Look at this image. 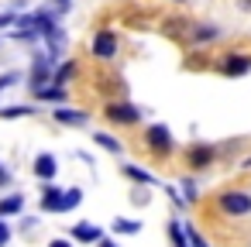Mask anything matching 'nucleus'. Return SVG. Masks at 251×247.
Segmentation results:
<instances>
[{
  "mask_svg": "<svg viewBox=\"0 0 251 247\" xmlns=\"http://www.w3.org/2000/svg\"><path fill=\"white\" fill-rule=\"evenodd\" d=\"M117 52H121L117 35H114L110 28H100V31L93 35V42H90V55H93L97 62H114V59H117Z\"/></svg>",
  "mask_w": 251,
  "mask_h": 247,
  "instance_id": "nucleus-5",
  "label": "nucleus"
},
{
  "mask_svg": "<svg viewBox=\"0 0 251 247\" xmlns=\"http://www.w3.org/2000/svg\"><path fill=\"white\" fill-rule=\"evenodd\" d=\"M18 79H21V72H14V69H11V72H4V76H0V90H7V86H14Z\"/></svg>",
  "mask_w": 251,
  "mask_h": 247,
  "instance_id": "nucleus-24",
  "label": "nucleus"
},
{
  "mask_svg": "<svg viewBox=\"0 0 251 247\" xmlns=\"http://www.w3.org/2000/svg\"><path fill=\"white\" fill-rule=\"evenodd\" d=\"M186 240H189V247H210V244H206V237H203L196 226H186Z\"/></svg>",
  "mask_w": 251,
  "mask_h": 247,
  "instance_id": "nucleus-23",
  "label": "nucleus"
},
{
  "mask_svg": "<svg viewBox=\"0 0 251 247\" xmlns=\"http://www.w3.org/2000/svg\"><path fill=\"white\" fill-rule=\"evenodd\" d=\"M217 209L230 220H244V216H251V192L248 189H224V192H217Z\"/></svg>",
  "mask_w": 251,
  "mask_h": 247,
  "instance_id": "nucleus-3",
  "label": "nucleus"
},
{
  "mask_svg": "<svg viewBox=\"0 0 251 247\" xmlns=\"http://www.w3.org/2000/svg\"><path fill=\"white\" fill-rule=\"evenodd\" d=\"M217 69H220V76H227V79L248 76V72H251V55H244V52H227Z\"/></svg>",
  "mask_w": 251,
  "mask_h": 247,
  "instance_id": "nucleus-7",
  "label": "nucleus"
},
{
  "mask_svg": "<svg viewBox=\"0 0 251 247\" xmlns=\"http://www.w3.org/2000/svg\"><path fill=\"white\" fill-rule=\"evenodd\" d=\"M38 107L35 103H14V107H0V120H21V117H35Z\"/></svg>",
  "mask_w": 251,
  "mask_h": 247,
  "instance_id": "nucleus-16",
  "label": "nucleus"
},
{
  "mask_svg": "<svg viewBox=\"0 0 251 247\" xmlns=\"http://www.w3.org/2000/svg\"><path fill=\"white\" fill-rule=\"evenodd\" d=\"M79 202H83V189H79V185H69V189L62 192V213H73Z\"/></svg>",
  "mask_w": 251,
  "mask_h": 247,
  "instance_id": "nucleus-19",
  "label": "nucleus"
},
{
  "mask_svg": "<svg viewBox=\"0 0 251 247\" xmlns=\"http://www.w3.org/2000/svg\"><path fill=\"white\" fill-rule=\"evenodd\" d=\"M38 103H55V107H66L69 103V93H66V86H45V90H38V93H31Z\"/></svg>",
  "mask_w": 251,
  "mask_h": 247,
  "instance_id": "nucleus-13",
  "label": "nucleus"
},
{
  "mask_svg": "<svg viewBox=\"0 0 251 247\" xmlns=\"http://www.w3.org/2000/svg\"><path fill=\"white\" fill-rule=\"evenodd\" d=\"M121 172H124L131 182H138V185H155V175H151V172H145V168H138V165H124Z\"/></svg>",
  "mask_w": 251,
  "mask_h": 247,
  "instance_id": "nucleus-18",
  "label": "nucleus"
},
{
  "mask_svg": "<svg viewBox=\"0 0 251 247\" xmlns=\"http://www.w3.org/2000/svg\"><path fill=\"white\" fill-rule=\"evenodd\" d=\"M97 247H121V244H114V240H110V237H103V240H100V244H97Z\"/></svg>",
  "mask_w": 251,
  "mask_h": 247,
  "instance_id": "nucleus-30",
  "label": "nucleus"
},
{
  "mask_svg": "<svg viewBox=\"0 0 251 247\" xmlns=\"http://www.w3.org/2000/svg\"><path fill=\"white\" fill-rule=\"evenodd\" d=\"M93 141H97L103 151H110V155H121V151H124V144H121L114 134H107V131H97V134H93Z\"/></svg>",
  "mask_w": 251,
  "mask_h": 247,
  "instance_id": "nucleus-17",
  "label": "nucleus"
},
{
  "mask_svg": "<svg viewBox=\"0 0 251 247\" xmlns=\"http://www.w3.org/2000/svg\"><path fill=\"white\" fill-rule=\"evenodd\" d=\"M179 189L186 192V202H196V199H200V185H196V179H193V175H186V179L179 182Z\"/></svg>",
  "mask_w": 251,
  "mask_h": 247,
  "instance_id": "nucleus-22",
  "label": "nucleus"
},
{
  "mask_svg": "<svg viewBox=\"0 0 251 247\" xmlns=\"http://www.w3.org/2000/svg\"><path fill=\"white\" fill-rule=\"evenodd\" d=\"M7 244H11V223L0 220V247H7Z\"/></svg>",
  "mask_w": 251,
  "mask_h": 247,
  "instance_id": "nucleus-25",
  "label": "nucleus"
},
{
  "mask_svg": "<svg viewBox=\"0 0 251 247\" xmlns=\"http://www.w3.org/2000/svg\"><path fill=\"white\" fill-rule=\"evenodd\" d=\"M224 31L217 28V24H193L189 28V42L193 45H210V42H217Z\"/></svg>",
  "mask_w": 251,
  "mask_h": 247,
  "instance_id": "nucleus-12",
  "label": "nucleus"
},
{
  "mask_svg": "<svg viewBox=\"0 0 251 247\" xmlns=\"http://www.w3.org/2000/svg\"><path fill=\"white\" fill-rule=\"evenodd\" d=\"M52 120L62 124V127H86V124H90V110H73V107L66 103V107H55V110H52Z\"/></svg>",
  "mask_w": 251,
  "mask_h": 247,
  "instance_id": "nucleus-9",
  "label": "nucleus"
},
{
  "mask_svg": "<svg viewBox=\"0 0 251 247\" xmlns=\"http://www.w3.org/2000/svg\"><path fill=\"white\" fill-rule=\"evenodd\" d=\"M31 172H35V179L52 182V179L59 175V158H55L52 151H38V155H35V161H31Z\"/></svg>",
  "mask_w": 251,
  "mask_h": 247,
  "instance_id": "nucleus-8",
  "label": "nucleus"
},
{
  "mask_svg": "<svg viewBox=\"0 0 251 247\" xmlns=\"http://www.w3.org/2000/svg\"><path fill=\"white\" fill-rule=\"evenodd\" d=\"M76 72H79V66H76L73 59H66L62 66H55V72H52V86H69V83L76 79Z\"/></svg>",
  "mask_w": 251,
  "mask_h": 247,
  "instance_id": "nucleus-15",
  "label": "nucleus"
},
{
  "mask_svg": "<svg viewBox=\"0 0 251 247\" xmlns=\"http://www.w3.org/2000/svg\"><path fill=\"white\" fill-rule=\"evenodd\" d=\"M21 209H25V196H21V192H7V196H0V220L18 216Z\"/></svg>",
  "mask_w": 251,
  "mask_h": 247,
  "instance_id": "nucleus-14",
  "label": "nucleus"
},
{
  "mask_svg": "<svg viewBox=\"0 0 251 247\" xmlns=\"http://www.w3.org/2000/svg\"><path fill=\"white\" fill-rule=\"evenodd\" d=\"M176 4H186V0H176Z\"/></svg>",
  "mask_w": 251,
  "mask_h": 247,
  "instance_id": "nucleus-33",
  "label": "nucleus"
},
{
  "mask_svg": "<svg viewBox=\"0 0 251 247\" xmlns=\"http://www.w3.org/2000/svg\"><path fill=\"white\" fill-rule=\"evenodd\" d=\"M241 11H251V0H241Z\"/></svg>",
  "mask_w": 251,
  "mask_h": 247,
  "instance_id": "nucleus-32",
  "label": "nucleus"
},
{
  "mask_svg": "<svg viewBox=\"0 0 251 247\" xmlns=\"http://www.w3.org/2000/svg\"><path fill=\"white\" fill-rule=\"evenodd\" d=\"M114 233L134 237V233H141V220H127V216H117V220H114Z\"/></svg>",
  "mask_w": 251,
  "mask_h": 247,
  "instance_id": "nucleus-20",
  "label": "nucleus"
},
{
  "mask_svg": "<svg viewBox=\"0 0 251 247\" xmlns=\"http://www.w3.org/2000/svg\"><path fill=\"white\" fill-rule=\"evenodd\" d=\"M69 240H73V244H100V240H103V230L93 226V223H76Z\"/></svg>",
  "mask_w": 251,
  "mask_h": 247,
  "instance_id": "nucleus-11",
  "label": "nucleus"
},
{
  "mask_svg": "<svg viewBox=\"0 0 251 247\" xmlns=\"http://www.w3.org/2000/svg\"><path fill=\"white\" fill-rule=\"evenodd\" d=\"M141 117H145V110L134 107L131 100H107V107H103V120L114 127H138Z\"/></svg>",
  "mask_w": 251,
  "mask_h": 247,
  "instance_id": "nucleus-2",
  "label": "nucleus"
},
{
  "mask_svg": "<svg viewBox=\"0 0 251 247\" xmlns=\"http://www.w3.org/2000/svg\"><path fill=\"white\" fill-rule=\"evenodd\" d=\"M18 4H25V0H18Z\"/></svg>",
  "mask_w": 251,
  "mask_h": 247,
  "instance_id": "nucleus-34",
  "label": "nucleus"
},
{
  "mask_svg": "<svg viewBox=\"0 0 251 247\" xmlns=\"http://www.w3.org/2000/svg\"><path fill=\"white\" fill-rule=\"evenodd\" d=\"M141 144L148 148L151 158H169L176 151V137H172V127L169 124H148L141 131Z\"/></svg>",
  "mask_w": 251,
  "mask_h": 247,
  "instance_id": "nucleus-1",
  "label": "nucleus"
},
{
  "mask_svg": "<svg viewBox=\"0 0 251 247\" xmlns=\"http://www.w3.org/2000/svg\"><path fill=\"white\" fill-rule=\"evenodd\" d=\"M55 4H59V14H66V11L73 7V0H55Z\"/></svg>",
  "mask_w": 251,
  "mask_h": 247,
  "instance_id": "nucleus-29",
  "label": "nucleus"
},
{
  "mask_svg": "<svg viewBox=\"0 0 251 247\" xmlns=\"http://www.w3.org/2000/svg\"><path fill=\"white\" fill-rule=\"evenodd\" d=\"M186 165L193 172H203L210 165H217V144H206V141H196L186 148Z\"/></svg>",
  "mask_w": 251,
  "mask_h": 247,
  "instance_id": "nucleus-6",
  "label": "nucleus"
},
{
  "mask_svg": "<svg viewBox=\"0 0 251 247\" xmlns=\"http://www.w3.org/2000/svg\"><path fill=\"white\" fill-rule=\"evenodd\" d=\"M52 72H55L52 55H49V52H35V59H31V72H28V90L38 93V90L52 86Z\"/></svg>",
  "mask_w": 251,
  "mask_h": 247,
  "instance_id": "nucleus-4",
  "label": "nucleus"
},
{
  "mask_svg": "<svg viewBox=\"0 0 251 247\" xmlns=\"http://www.w3.org/2000/svg\"><path fill=\"white\" fill-rule=\"evenodd\" d=\"M169 237H172V247H189V240H186V226H182L179 220L169 223Z\"/></svg>",
  "mask_w": 251,
  "mask_h": 247,
  "instance_id": "nucleus-21",
  "label": "nucleus"
},
{
  "mask_svg": "<svg viewBox=\"0 0 251 247\" xmlns=\"http://www.w3.org/2000/svg\"><path fill=\"white\" fill-rule=\"evenodd\" d=\"M49 247H76V244H73V240H69V237H55V240H52V244H49Z\"/></svg>",
  "mask_w": 251,
  "mask_h": 247,
  "instance_id": "nucleus-28",
  "label": "nucleus"
},
{
  "mask_svg": "<svg viewBox=\"0 0 251 247\" xmlns=\"http://www.w3.org/2000/svg\"><path fill=\"white\" fill-rule=\"evenodd\" d=\"M42 196H38V209L42 213H62V185H52V182H45L42 189H38Z\"/></svg>",
  "mask_w": 251,
  "mask_h": 247,
  "instance_id": "nucleus-10",
  "label": "nucleus"
},
{
  "mask_svg": "<svg viewBox=\"0 0 251 247\" xmlns=\"http://www.w3.org/2000/svg\"><path fill=\"white\" fill-rule=\"evenodd\" d=\"M11 185V172L4 168V161H0V189H7Z\"/></svg>",
  "mask_w": 251,
  "mask_h": 247,
  "instance_id": "nucleus-27",
  "label": "nucleus"
},
{
  "mask_svg": "<svg viewBox=\"0 0 251 247\" xmlns=\"http://www.w3.org/2000/svg\"><path fill=\"white\" fill-rule=\"evenodd\" d=\"M11 24H18V14H0V31H4V28H11Z\"/></svg>",
  "mask_w": 251,
  "mask_h": 247,
  "instance_id": "nucleus-26",
  "label": "nucleus"
},
{
  "mask_svg": "<svg viewBox=\"0 0 251 247\" xmlns=\"http://www.w3.org/2000/svg\"><path fill=\"white\" fill-rule=\"evenodd\" d=\"M241 168H244V172H251V155H248V158H241Z\"/></svg>",
  "mask_w": 251,
  "mask_h": 247,
  "instance_id": "nucleus-31",
  "label": "nucleus"
}]
</instances>
